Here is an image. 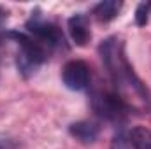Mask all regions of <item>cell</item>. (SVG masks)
<instances>
[{"label":"cell","instance_id":"cell-1","mask_svg":"<svg viewBox=\"0 0 151 149\" xmlns=\"http://www.w3.org/2000/svg\"><path fill=\"white\" fill-rule=\"evenodd\" d=\"M99 54L113 82V91L128 111L151 114V93L130 65L125 42L119 37H107L100 42Z\"/></svg>","mask_w":151,"mask_h":149},{"label":"cell","instance_id":"cell-2","mask_svg":"<svg viewBox=\"0 0 151 149\" xmlns=\"http://www.w3.org/2000/svg\"><path fill=\"white\" fill-rule=\"evenodd\" d=\"M7 37H11L18 44L16 63H18V70L21 72L23 77L34 75L46 63L49 56V49L44 44H40L37 39H34L28 34H21V32H9Z\"/></svg>","mask_w":151,"mask_h":149},{"label":"cell","instance_id":"cell-3","mask_svg":"<svg viewBox=\"0 0 151 149\" xmlns=\"http://www.w3.org/2000/svg\"><path fill=\"white\" fill-rule=\"evenodd\" d=\"M25 28H27L28 35L37 39L39 42L44 44L49 51L51 49H62V47L67 49V40H65V35H63L62 28L56 23L46 19L39 11L32 12V16L27 21Z\"/></svg>","mask_w":151,"mask_h":149},{"label":"cell","instance_id":"cell-4","mask_svg":"<svg viewBox=\"0 0 151 149\" xmlns=\"http://www.w3.org/2000/svg\"><path fill=\"white\" fill-rule=\"evenodd\" d=\"M91 109L99 117L109 123L125 121L127 112H128V109L123 105V102L116 97V93L109 90H95L91 93Z\"/></svg>","mask_w":151,"mask_h":149},{"label":"cell","instance_id":"cell-5","mask_svg":"<svg viewBox=\"0 0 151 149\" xmlns=\"http://www.w3.org/2000/svg\"><path fill=\"white\" fill-rule=\"evenodd\" d=\"M62 81L72 91H83L91 82L90 65L83 60H69L62 69Z\"/></svg>","mask_w":151,"mask_h":149},{"label":"cell","instance_id":"cell-6","mask_svg":"<svg viewBox=\"0 0 151 149\" xmlns=\"http://www.w3.org/2000/svg\"><path fill=\"white\" fill-rule=\"evenodd\" d=\"M67 28H69V34L77 46H86L91 39V30H90V19L88 16L84 14H74L69 18L67 21Z\"/></svg>","mask_w":151,"mask_h":149},{"label":"cell","instance_id":"cell-7","mask_svg":"<svg viewBox=\"0 0 151 149\" xmlns=\"http://www.w3.org/2000/svg\"><path fill=\"white\" fill-rule=\"evenodd\" d=\"M69 133L81 144H93L100 135V126L93 121H76L69 126Z\"/></svg>","mask_w":151,"mask_h":149},{"label":"cell","instance_id":"cell-8","mask_svg":"<svg viewBox=\"0 0 151 149\" xmlns=\"http://www.w3.org/2000/svg\"><path fill=\"white\" fill-rule=\"evenodd\" d=\"M121 9H123V2H118V0H104V2H99L93 7V16L100 23H109V21H113L114 18L119 16Z\"/></svg>","mask_w":151,"mask_h":149},{"label":"cell","instance_id":"cell-9","mask_svg":"<svg viewBox=\"0 0 151 149\" xmlns=\"http://www.w3.org/2000/svg\"><path fill=\"white\" fill-rule=\"evenodd\" d=\"M128 142L134 149H151V130L146 126H135L128 133Z\"/></svg>","mask_w":151,"mask_h":149},{"label":"cell","instance_id":"cell-10","mask_svg":"<svg viewBox=\"0 0 151 149\" xmlns=\"http://www.w3.org/2000/svg\"><path fill=\"white\" fill-rule=\"evenodd\" d=\"M151 7L150 4H139L137 9H135V25L139 27H144L148 23V14H150Z\"/></svg>","mask_w":151,"mask_h":149},{"label":"cell","instance_id":"cell-11","mask_svg":"<svg viewBox=\"0 0 151 149\" xmlns=\"http://www.w3.org/2000/svg\"><path fill=\"white\" fill-rule=\"evenodd\" d=\"M21 144L18 139L7 135V133H0V149H19Z\"/></svg>","mask_w":151,"mask_h":149},{"label":"cell","instance_id":"cell-12","mask_svg":"<svg viewBox=\"0 0 151 149\" xmlns=\"http://www.w3.org/2000/svg\"><path fill=\"white\" fill-rule=\"evenodd\" d=\"M113 149H130V142H127L123 135H118L113 142Z\"/></svg>","mask_w":151,"mask_h":149},{"label":"cell","instance_id":"cell-13","mask_svg":"<svg viewBox=\"0 0 151 149\" xmlns=\"http://www.w3.org/2000/svg\"><path fill=\"white\" fill-rule=\"evenodd\" d=\"M5 19H7V11L0 7V25H2V23H4Z\"/></svg>","mask_w":151,"mask_h":149},{"label":"cell","instance_id":"cell-14","mask_svg":"<svg viewBox=\"0 0 151 149\" xmlns=\"http://www.w3.org/2000/svg\"><path fill=\"white\" fill-rule=\"evenodd\" d=\"M150 7H151V4H150Z\"/></svg>","mask_w":151,"mask_h":149}]
</instances>
